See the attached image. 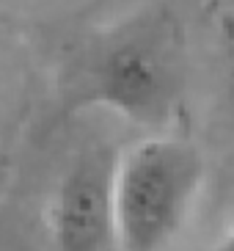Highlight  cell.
<instances>
[{
	"label": "cell",
	"instance_id": "1",
	"mask_svg": "<svg viewBox=\"0 0 234 251\" xmlns=\"http://www.w3.org/2000/svg\"><path fill=\"white\" fill-rule=\"evenodd\" d=\"M182 47L168 17L146 14L116 28L86 52L74 91L138 125H163L182 91Z\"/></svg>",
	"mask_w": 234,
	"mask_h": 251
},
{
	"label": "cell",
	"instance_id": "2",
	"mask_svg": "<svg viewBox=\"0 0 234 251\" xmlns=\"http://www.w3.org/2000/svg\"><path fill=\"white\" fill-rule=\"evenodd\" d=\"M204 177L198 149L176 138H143L113 166L118 251H163L179 235Z\"/></svg>",
	"mask_w": 234,
	"mask_h": 251
},
{
	"label": "cell",
	"instance_id": "3",
	"mask_svg": "<svg viewBox=\"0 0 234 251\" xmlns=\"http://www.w3.org/2000/svg\"><path fill=\"white\" fill-rule=\"evenodd\" d=\"M116 155L102 141H88L66 163L50 213L52 251H118L113 218Z\"/></svg>",
	"mask_w": 234,
	"mask_h": 251
},
{
	"label": "cell",
	"instance_id": "4",
	"mask_svg": "<svg viewBox=\"0 0 234 251\" xmlns=\"http://www.w3.org/2000/svg\"><path fill=\"white\" fill-rule=\"evenodd\" d=\"M215 251H234V229L223 237V240H220L218 246H215Z\"/></svg>",
	"mask_w": 234,
	"mask_h": 251
}]
</instances>
